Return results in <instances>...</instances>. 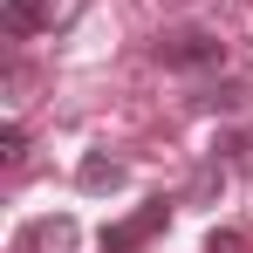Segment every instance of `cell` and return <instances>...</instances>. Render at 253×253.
<instances>
[{
	"label": "cell",
	"instance_id": "1",
	"mask_svg": "<svg viewBox=\"0 0 253 253\" xmlns=\"http://www.w3.org/2000/svg\"><path fill=\"white\" fill-rule=\"evenodd\" d=\"M158 62L165 69H219L226 62V42L212 35V28H171V35H158Z\"/></svg>",
	"mask_w": 253,
	"mask_h": 253
},
{
	"label": "cell",
	"instance_id": "2",
	"mask_svg": "<svg viewBox=\"0 0 253 253\" xmlns=\"http://www.w3.org/2000/svg\"><path fill=\"white\" fill-rule=\"evenodd\" d=\"M165 226H171V199H144L130 219H117V226L103 233V253H144Z\"/></svg>",
	"mask_w": 253,
	"mask_h": 253
},
{
	"label": "cell",
	"instance_id": "3",
	"mask_svg": "<svg viewBox=\"0 0 253 253\" xmlns=\"http://www.w3.org/2000/svg\"><path fill=\"white\" fill-rule=\"evenodd\" d=\"M48 28V0H0V35L7 42H28Z\"/></svg>",
	"mask_w": 253,
	"mask_h": 253
},
{
	"label": "cell",
	"instance_id": "4",
	"mask_svg": "<svg viewBox=\"0 0 253 253\" xmlns=\"http://www.w3.org/2000/svg\"><path fill=\"white\" fill-rule=\"evenodd\" d=\"M69 240H76V226H69V219H35V226L21 233V253H62Z\"/></svg>",
	"mask_w": 253,
	"mask_h": 253
},
{
	"label": "cell",
	"instance_id": "5",
	"mask_svg": "<svg viewBox=\"0 0 253 253\" xmlns=\"http://www.w3.org/2000/svg\"><path fill=\"white\" fill-rule=\"evenodd\" d=\"M76 185H83V192H117V185H124V165L103 158V151H89L83 165H76Z\"/></svg>",
	"mask_w": 253,
	"mask_h": 253
},
{
	"label": "cell",
	"instance_id": "6",
	"mask_svg": "<svg viewBox=\"0 0 253 253\" xmlns=\"http://www.w3.org/2000/svg\"><path fill=\"white\" fill-rule=\"evenodd\" d=\"M247 103V89H212V96H199V110H240Z\"/></svg>",
	"mask_w": 253,
	"mask_h": 253
},
{
	"label": "cell",
	"instance_id": "7",
	"mask_svg": "<svg viewBox=\"0 0 253 253\" xmlns=\"http://www.w3.org/2000/svg\"><path fill=\"white\" fill-rule=\"evenodd\" d=\"M21 144H28V130H21V124L0 130V158H21Z\"/></svg>",
	"mask_w": 253,
	"mask_h": 253
},
{
	"label": "cell",
	"instance_id": "8",
	"mask_svg": "<svg viewBox=\"0 0 253 253\" xmlns=\"http://www.w3.org/2000/svg\"><path fill=\"white\" fill-rule=\"evenodd\" d=\"M206 253H247V240H240V233H212Z\"/></svg>",
	"mask_w": 253,
	"mask_h": 253
}]
</instances>
